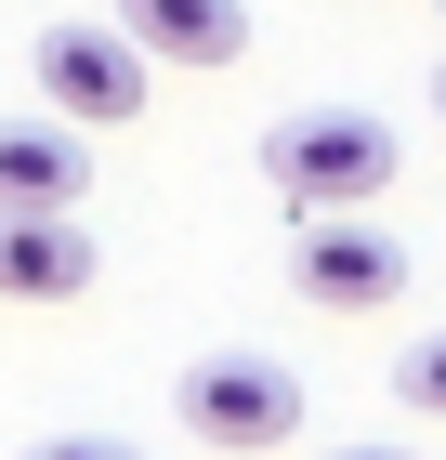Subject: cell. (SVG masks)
Segmentation results:
<instances>
[{
	"label": "cell",
	"mask_w": 446,
	"mask_h": 460,
	"mask_svg": "<svg viewBox=\"0 0 446 460\" xmlns=\"http://www.w3.org/2000/svg\"><path fill=\"white\" fill-rule=\"evenodd\" d=\"M394 172H407V145H394V119H368V106H302V119L263 132V184L289 198V224L302 211H380Z\"/></svg>",
	"instance_id": "obj_1"
},
{
	"label": "cell",
	"mask_w": 446,
	"mask_h": 460,
	"mask_svg": "<svg viewBox=\"0 0 446 460\" xmlns=\"http://www.w3.org/2000/svg\"><path fill=\"white\" fill-rule=\"evenodd\" d=\"M171 408H184L197 447L249 460V447H289V434H302V368H275V355H197L171 382Z\"/></svg>",
	"instance_id": "obj_2"
},
{
	"label": "cell",
	"mask_w": 446,
	"mask_h": 460,
	"mask_svg": "<svg viewBox=\"0 0 446 460\" xmlns=\"http://www.w3.org/2000/svg\"><path fill=\"white\" fill-rule=\"evenodd\" d=\"M144 79H158V53L132 27H39V106L79 119V132H132Z\"/></svg>",
	"instance_id": "obj_3"
},
{
	"label": "cell",
	"mask_w": 446,
	"mask_h": 460,
	"mask_svg": "<svg viewBox=\"0 0 446 460\" xmlns=\"http://www.w3.org/2000/svg\"><path fill=\"white\" fill-rule=\"evenodd\" d=\"M289 289H302L315 316H380V303L407 289V237H380L368 211H302V237H289Z\"/></svg>",
	"instance_id": "obj_4"
},
{
	"label": "cell",
	"mask_w": 446,
	"mask_h": 460,
	"mask_svg": "<svg viewBox=\"0 0 446 460\" xmlns=\"http://www.w3.org/2000/svg\"><path fill=\"white\" fill-rule=\"evenodd\" d=\"M105 277V250L79 211H0V303H79Z\"/></svg>",
	"instance_id": "obj_5"
},
{
	"label": "cell",
	"mask_w": 446,
	"mask_h": 460,
	"mask_svg": "<svg viewBox=\"0 0 446 460\" xmlns=\"http://www.w3.org/2000/svg\"><path fill=\"white\" fill-rule=\"evenodd\" d=\"M79 184H92L79 119H0V211H79Z\"/></svg>",
	"instance_id": "obj_6"
},
{
	"label": "cell",
	"mask_w": 446,
	"mask_h": 460,
	"mask_svg": "<svg viewBox=\"0 0 446 460\" xmlns=\"http://www.w3.org/2000/svg\"><path fill=\"white\" fill-rule=\"evenodd\" d=\"M118 27L171 66H237L249 53V0H118Z\"/></svg>",
	"instance_id": "obj_7"
},
{
	"label": "cell",
	"mask_w": 446,
	"mask_h": 460,
	"mask_svg": "<svg viewBox=\"0 0 446 460\" xmlns=\"http://www.w3.org/2000/svg\"><path fill=\"white\" fill-rule=\"evenodd\" d=\"M394 408H407V421H446V329L394 355Z\"/></svg>",
	"instance_id": "obj_8"
},
{
	"label": "cell",
	"mask_w": 446,
	"mask_h": 460,
	"mask_svg": "<svg viewBox=\"0 0 446 460\" xmlns=\"http://www.w3.org/2000/svg\"><path fill=\"white\" fill-rule=\"evenodd\" d=\"M27 460H132V447H118V434H39Z\"/></svg>",
	"instance_id": "obj_9"
},
{
	"label": "cell",
	"mask_w": 446,
	"mask_h": 460,
	"mask_svg": "<svg viewBox=\"0 0 446 460\" xmlns=\"http://www.w3.org/2000/svg\"><path fill=\"white\" fill-rule=\"evenodd\" d=\"M328 460H420V447H328Z\"/></svg>",
	"instance_id": "obj_10"
},
{
	"label": "cell",
	"mask_w": 446,
	"mask_h": 460,
	"mask_svg": "<svg viewBox=\"0 0 446 460\" xmlns=\"http://www.w3.org/2000/svg\"><path fill=\"white\" fill-rule=\"evenodd\" d=\"M433 119H446V66H433Z\"/></svg>",
	"instance_id": "obj_11"
}]
</instances>
